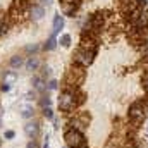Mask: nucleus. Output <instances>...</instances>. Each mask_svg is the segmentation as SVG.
<instances>
[{"label":"nucleus","instance_id":"f257e3e1","mask_svg":"<svg viewBox=\"0 0 148 148\" xmlns=\"http://www.w3.org/2000/svg\"><path fill=\"white\" fill-rule=\"evenodd\" d=\"M147 115H148V95L145 97V98L136 100V102L129 107V110H127V117H129L131 126H133L134 129L145 121Z\"/></svg>","mask_w":148,"mask_h":148},{"label":"nucleus","instance_id":"f03ea898","mask_svg":"<svg viewBox=\"0 0 148 148\" xmlns=\"http://www.w3.org/2000/svg\"><path fill=\"white\" fill-rule=\"evenodd\" d=\"M84 77H86V71H84V67L73 64L71 69L66 73V77H64V90L74 91V90L81 88V84L84 83Z\"/></svg>","mask_w":148,"mask_h":148},{"label":"nucleus","instance_id":"7ed1b4c3","mask_svg":"<svg viewBox=\"0 0 148 148\" xmlns=\"http://www.w3.org/2000/svg\"><path fill=\"white\" fill-rule=\"evenodd\" d=\"M95 57H97V50H90V48H81V47H79V48L74 52L73 62L76 64V66L88 67V66H91V64H93Z\"/></svg>","mask_w":148,"mask_h":148},{"label":"nucleus","instance_id":"20e7f679","mask_svg":"<svg viewBox=\"0 0 148 148\" xmlns=\"http://www.w3.org/2000/svg\"><path fill=\"white\" fill-rule=\"evenodd\" d=\"M64 140H66V145L69 148H81V147L86 145L84 134L81 131H77V129H73V127H69L64 133Z\"/></svg>","mask_w":148,"mask_h":148},{"label":"nucleus","instance_id":"39448f33","mask_svg":"<svg viewBox=\"0 0 148 148\" xmlns=\"http://www.w3.org/2000/svg\"><path fill=\"white\" fill-rule=\"evenodd\" d=\"M77 105L74 100V93L69 90H62V93L59 95V109L62 112H73Z\"/></svg>","mask_w":148,"mask_h":148},{"label":"nucleus","instance_id":"423d86ee","mask_svg":"<svg viewBox=\"0 0 148 148\" xmlns=\"http://www.w3.org/2000/svg\"><path fill=\"white\" fill-rule=\"evenodd\" d=\"M60 2H62V12H64V16H69V17H73L74 14H76V10L83 3V0H60Z\"/></svg>","mask_w":148,"mask_h":148},{"label":"nucleus","instance_id":"0eeeda50","mask_svg":"<svg viewBox=\"0 0 148 148\" xmlns=\"http://www.w3.org/2000/svg\"><path fill=\"white\" fill-rule=\"evenodd\" d=\"M90 124V115L88 114H81V115H76L73 121H71V127L73 129H77L83 133V129H86Z\"/></svg>","mask_w":148,"mask_h":148},{"label":"nucleus","instance_id":"6e6552de","mask_svg":"<svg viewBox=\"0 0 148 148\" xmlns=\"http://www.w3.org/2000/svg\"><path fill=\"white\" fill-rule=\"evenodd\" d=\"M24 133H26V136H28L29 140H36L38 136H40V122H38V121L28 122V124L24 126Z\"/></svg>","mask_w":148,"mask_h":148},{"label":"nucleus","instance_id":"1a4fd4ad","mask_svg":"<svg viewBox=\"0 0 148 148\" xmlns=\"http://www.w3.org/2000/svg\"><path fill=\"white\" fill-rule=\"evenodd\" d=\"M43 16H45V7H41L40 3H33L29 7V17L33 21H40Z\"/></svg>","mask_w":148,"mask_h":148},{"label":"nucleus","instance_id":"9d476101","mask_svg":"<svg viewBox=\"0 0 148 148\" xmlns=\"http://www.w3.org/2000/svg\"><path fill=\"white\" fill-rule=\"evenodd\" d=\"M24 64H26V62H24V57H23V55H14V57H10V60H9V66H10L12 69H21Z\"/></svg>","mask_w":148,"mask_h":148},{"label":"nucleus","instance_id":"9b49d317","mask_svg":"<svg viewBox=\"0 0 148 148\" xmlns=\"http://www.w3.org/2000/svg\"><path fill=\"white\" fill-rule=\"evenodd\" d=\"M26 69L29 71V73H33V71H38L40 69V59L38 57H29L28 60H26Z\"/></svg>","mask_w":148,"mask_h":148},{"label":"nucleus","instance_id":"f8f14e48","mask_svg":"<svg viewBox=\"0 0 148 148\" xmlns=\"http://www.w3.org/2000/svg\"><path fill=\"white\" fill-rule=\"evenodd\" d=\"M62 28H64V16L55 14V17H53V33L52 35H57Z\"/></svg>","mask_w":148,"mask_h":148},{"label":"nucleus","instance_id":"ddd939ff","mask_svg":"<svg viewBox=\"0 0 148 148\" xmlns=\"http://www.w3.org/2000/svg\"><path fill=\"white\" fill-rule=\"evenodd\" d=\"M33 115H35V109H33V105L24 103V105L21 107V117H23V119H31Z\"/></svg>","mask_w":148,"mask_h":148},{"label":"nucleus","instance_id":"4468645a","mask_svg":"<svg viewBox=\"0 0 148 148\" xmlns=\"http://www.w3.org/2000/svg\"><path fill=\"white\" fill-rule=\"evenodd\" d=\"M31 84H33V88L38 90V91H43V90H45V81L41 79V76H35V77L31 79Z\"/></svg>","mask_w":148,"mask_h":148},{"label":"nucleus","instance_id":"2eb2a0df","mask_svg":"<svg viewBox=\"0 0 148 148\" xmlns=\"http://www.w3.org/2000/svg\"><path fill=\"white\" fill-rule=\"evenodd\" d=\"M74 100H76V105H81V103H84V100H86V95L81 91V88H77V90H74Z\"/></svg>","mask_w":148,"mask_h":148},{"label":"nucleus","instance_id":"dca6fc26","mask_svg":"<svg viewBox=\"0 0 148 148\" xmlns=\"http://www.w3.org/2000/svg\"><path fill=\"white\" fill-rule=\"evenodd\" d=\"M57 43H59V41H57V38H55V35H52V36H50L48 40H47V43H45V47H43V48H45L47 52H50V50H55Z\"/></svg>","mask_w":148,"mask_h":148},{"label":"nucleus","instance_id":"f3484780","mask_svg":"<svg viewBox=\"0 0 148 148\" xmlns=\"http://www.w3.org/2000/svg\"><path fill=\"white\" fill-rule=\"evenodd\" d=\"M16 79H17V74L14 73V71H9V73H5L3 83H5V84H12V83H14Z\"/></svg>","mask_w":148,"mask_h":148},{"label":"nucleus","instance_id":"a211bd4d","mask_svg":"<svg viewBox=\"0 0 148 148\" xmlns=\"http://www.w3.org/2000/svg\"><path fill=\"white\" fill-rule=\"evenodd\" d=\"M7 29H9V21H7L5 17H0V36L5 35Z\"/></svg>","mask_w":148,"mask_h":148},{"label":"nucleus","instance_id":"6ab92c4d","mask_svg":"<svg viewBox=\"0 0 148 148\" xmlns=\"http://www.w3.org/2000/svg\"><path fill=\"white\" fill-rule=\"evenodd\" d=\"M50 103H52V100H50L48 93H47V95H43V97H41V100H40V105H41V109H45V107H50Z\"/></svg>","mask_w":148,"mask_h":148},{"label":"nucleus","instance_id":"aec40b11","mask_svg":"<svg viewBox=\"0 0 148 148\" xmlns=\"http://www.w3.org/2000/svg\"><path fill=\"white\" fill-rule=\"evenodd\" d=\"M59 43H60L62 47H66V48H67V47L71 45V35H62L60 40H59Z\"/></svg>","mask_w":148,"mask_h":148},{"label":"nucleus","instance_id":"412c9836","mask_svg":"<svg viewBox=\"0 0 148 148\" xmlns=\"http://www.w3.org/2000/svg\"><path fill=\"white\" fill-rule=\"evenodd\" d=\"M52 76V69H50V66H43V69H41V79L45 81L47 77H50Z\"/></svg>","mask_w":148,"mask_h":148},{"label":"nucleus","instance_id":"4be33fe9","mask_svg":"<svg viewBox=\"0 0 148 148\" xmlns=\"http://www.w3.org/2000/svg\"><path fill=\"white\" fill-rule=\"evenodd\" d=\"M43 115H45L47 119H53V110H52L50 107H45V109H43Z\"/></svg>","mask_w":148,"mask_h":148},{"label":"nucleus","instance_id":"5701e85b","mask_svg":"<svg viewBox=\"0 0 148 148\" xmlns=\"http://www.w3.org/2000/svg\"><path fill=\"white\" fill-rule=\"evenodd\" d=\"M38 48H40V47L33 43V45H28V47H26V52H28V53H36Z\"/></svg>","mask_w":148,"mask_h":148},{"label":"nucleus","instance_id":"b1692460","mask_svg":"<svg viewBox=\"0 0 148 148\" xmlns=\"http://www.w3.org/2000/svg\"><path fill=\"white\" fill-rule=\"evenodd\" d=\"M131 147L133 148H147L143 145V141H140V140H133V141H131Z\"/></svg>","mask_w":148,"mask_h":148},{"label":"nucleus","instance_id":"393cba45","mask_svg":"<svg viewBox=\"0 0 148 148\" xmlns=\"http://www.w3.org/2000/svg\"><path fill=\"white\" fill-rule=\"evenodd\" d=\"M143 88L148 95V71H145V76H143Z\"/></svg>","mask_w":148,"mask_h":148},{"label":"nucleus","instance_id":"a878e982","mask_svg":"<svg viewBox=\"0 0 148 148\" xmlns=\"http://www.w3.org/2000/svg\"><path fill=\"white\" fill-rule=\"evenodd\" d=\"M47 88H48V90H55V88H57V81H55V79H50L48 84H47Z\"/></svg>","mask_w":148,"mask_h":148},{"label":"nucleus","instance_id":"bb28decb","mask_svg":"<svg viewBox=\"0 0 148 148\" xmlns=\"http://www.w3.org/2000/svg\"><path fill=\"white\" fill-rule=\"evenodd\" d=\"M26 148H40V145H38L36 140H29V143H28V147Z\"/></svg>","mask_w":148,"mask_h":148},{"label":"nucleus","instance_id":"cd10ccee","mask_svg":"<svg viewBox=\"0 0 148 148\" xmlns=\"http://www.w3.org/2000/svg\"><path fill=\"white\" fill-rule=\"evenodd\" d=\"M14 136H16V133H14V131H5V138H7V140H12Z\"/></svg>","mask_w":148,"mask_h":148},{"label":"nucleus","instance_id":"c85d7f7f","mask_svg":"<svg viewBox=\"0 0 148 148\" xmlns=\"http://www.w3.org/2000/svg\"><path fill=\"white\" fill-rule=\"evenodd\" d=\"M52 2H53V0H40V5H41V7H45V5L48 7V5H52Z\"/></svg>","mask_w":148,"mask_h":148},{"label":"nucleus","instance_id":"c756f323","mask_svg":"<svg viewBox=\"0 0 148 148\" xmlns=\"http://www.w3.org/2000/svg\"><path fill=\"white\" fill-rule=\"evenodd\" d=\"M9 90H10V84H5V83H3V84H2V91H9Z\"/></svg>","mask_w":148,"mask_h":148},{"label":"nucleus","instance_id":"7c9ffc66","mask_svg":"<svg viewBox=\"0 0 148 148\" xmlns=\"http://www.w3.org/2000/svg\"><path fill=\"white\" fill-rule=\"evenodd\" d=\"M45 140H47V141H45V145H43V148H50V147H48V136H45Z\"/></svg>","mask_w":148,"mask_h":148},{"label":"nucleus","instance_id":"2f4dec72","mask_svg":"<svg viewBox=\"0 0 148 148\" xmlns=\"http://www.w3.org/2000/svg\"><path fill=\"white\" fill-rule=\"evenodd\" d=\"M0 114H2V110H0ZM0 126H2V117H0Z\"/></svg>","mask_w":148,"mask_h":148},{"label":"nucleus","instance_id":"473e14b6","mask_svg":"<svg viewBox=\"0 0 148 148\" xmlns=\"http://www.w3.org/2000/svg\"><path fill=\"white\" fill-rule=\"evenodd\" d=\"M81 148H88V147H86V145H84V147H81Z\"/></svg>","mask_w":148,"mask_h":148},{"label":"nucleus","instance_id":"72a5a7b5","mask_svg":"<svg viewBox=\"0 0 148 148\" xmlns=\"http://www.w3.org/2000/svg\"><path fill=\"white\" fill-rule=\"evenodd\" d=\"M0 147H2V140H0Z\"/></svg>","mask_w":148,"mask_h":148},{"label":"nucleus","instance_id":"f704fd0d","mask_svg":"<svg viewBox=\"0 0 148 148\" xmlns=\"http://www.w3.org/2000/svg\"><path fill=\"white\" fill-rule=\"evenodd\" d=\"M147 134H148V127H147Z\"/></svg>","mask_w":148,"mask_h":148},{"label":"nucleus","instance_id":"c9c22d12","mask_svg":"<svg viewBox=\"0 0 148 148\" xmlns=\"http://www.w3.org/2000/svg\"><path fill=\"white\" fill-rule=\"evenodd\" d=\"M66 148H69V147H66Z\"/></svg>","mask_w":148,"mask_h":148}]
</instances>
